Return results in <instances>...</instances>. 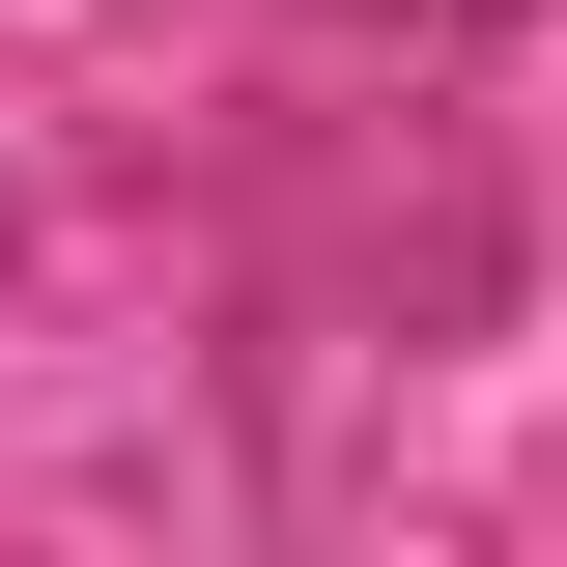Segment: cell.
<instances>
[{"instance_id":"obj_1","label":"cell","mask_w":567,"mask_h":567,"mask_svg":"<svg viewBox=\"0 0 567 567\" xmlns=\"http://www.w3.org/2000/svg\"><path fill=\"white\" fill-rule=\"evenodd\" d=\"M454 29H511V0H454Z\"/></svg>"}]
</instances>
